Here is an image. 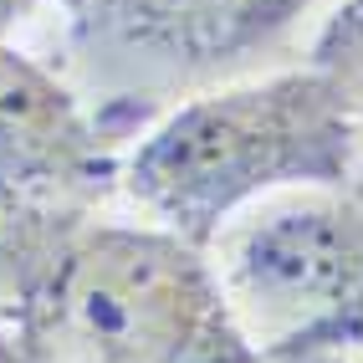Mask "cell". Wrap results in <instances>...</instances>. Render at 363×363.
Returning <instances> with one entry per match:
<instances>
[{
  "label": "cell",
  "mask_w": 363,
  "mask_h": 363,
  "mask_svg": "<svg viewBox=\"0 0 363 363\" xmlns=\"http://www.w3.org/2000/svg\"><path fill=\"white\" fill-rule=\"evenodd\" d=\"M128 36L159 41L169 52H220L266 21H281L297 0H98Z\"/></svg>",
  "instance_id": "obj_2"
},
{
  "label": "cell",
  "mask_w": 363,
  "mask_h": 363,
  "mask_svg": "<svg viewBox=\"0 0 363 363\" xmlns=\"http://www.w3.org/2000/svg\"><path fill=\"white\" fill-rule=\"evenodd\" d=\"M333 164L337 123L328 113V92L312 82H277L174 118L143 154L138 184L169 215L205 225L215 210L266 179Z\"/></svg>",
  "instance_id": "obj_1"
},
{
  "label": "cell",
  "mask_w": 363,
  "mask_h": 363,
  "mask_svg": "<svg viewBox=\"0 0 363 363\" xmlns=\"http://www.w3.org/2000/svg\"><path fill=\"white\" fill-rule=\"evenodd\" d=\"M67 143V108L26 67L0 62V179H26L46 164H62Z\"/></svg>",
  "instance_id": "obj_3"
}]
</instances>
